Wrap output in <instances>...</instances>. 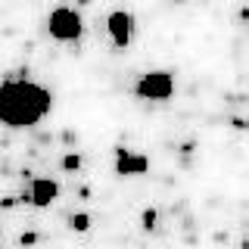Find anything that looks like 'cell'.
<instances>
[{
	"label": "cell",
	"mask_w": 249,
	"mask_h": 249,
	"mask_svg": "<svg viewBox=\"0 0 249 249\" xmlns=\"http://www.w3.org/2000/svg\"><path fill=\"white\" fill-rule=\"evenodd\" d=\"M81 31H84V19L72 6H56L47 16V35L59 44H75L81 37Z\"/></svg>",
	"instance_id": "obj_2"
},
{
	"label": "cell",
	"mask_w": 249,
	"mask_h": 249,
	"mask_svg": "<svg viewBox=\"0 0 249 249\" xmlns=\"http://www.w3.org/2000/svg\"><path fill=\"white\" fill-rule=\"evenodd\" d=\"M115 171L124 178H134V175H146L150 171V159L143 153H131V150H119V159H115Z\"/></svg>",
	"instance_id": "obj_6"
},
{
	"label": "cell",
	"mask_w": 249,
	"mask_h": 249,
	"mask_svg": "<svg viewBox=\"0 0 249 249\" xmlns=\"http://www.w3.org/2000/svg\"><path fill=\"white\" fill-rule=\"evenodd\" d=\"M53 109V93L37 81L6 78L0 84V122L6 128H35Z\"/></svg>",
	"instance_id": "obj_1"
},
{
	"label": "cell",
	"mask_w": 249,
	"mask_h": 249,
	"mask_svg": "<svg viewBox=\"0 0 249 249\" xmlns=\"http://www.w3.org/2000/svg\"><path fill=\"white\" fill-rule=\"evenodd\" d=\"M243 19H246V22H249V6H246V10H243Z\"/></svg>",
	"instance_id": "obj_10"
},
{
	"label": "cell",
	"mask_w": 249,
	"mask_h": 249,
	"mask_svg": "<svg viewBox=\"0 0 249 249\" xmlns=\"http://www.w3.org/2000/svg\"><path fill=\"white\" fill-rule=\"evenodd\" d=\"M56 196H59V184L53 178H35L28 187V202L35 209H47L50 202H56Z\"/></svg>",
	"instance_id": "obj_5"
},
{
	"label": "cell",
	"mask_w": 249,
	"mask_h": 249,
	"mask_svg": "<svg viewBox=\"0 0 249 249\" xmlns=\"http://www.w3.org/2000/svg\"><path fill=\"white\" fill-rule=\"evenodd\" d=\"M78 3H90V0H78Z\"/></svg>",
	"instance_id": "obj_11"
},
{
	"label": "cell",
	"mask_w": 249,
	"mask_h": 249,
	"mask_svg": "<svg viewBox=\"0 0 249 249\" xmlns=\"http://www.w3.org/2000/svg\"><path fill=\"white\" fill-rule=\"evenodd\" d=\"M171 93H175V75L165 72V69H153V72L140 75L134 84L137 100H156V103H162V100H171Z\"/></svg>",
	"instance_id": "obj_3"
},
{
	"label": "cell",
	"mask_w": 249,
	"mask_h": 249,
	"mask_svg": "<svg viewBox=\"0 0 249 249\" xmlns=\"http://www.w3.org/2000/svg\"><path fill=\"white\" fill-rule=\"evenodd\" d=\"M156 218H159V215H156V209H146V212L140 215V224H143L146 231H153L156 228Z\"/></svg>",
	"instance_id": "obj_9"
},
{
	"label": "cell",
	"mask_w": 249,
	"mask_h": 249,
	"mask_svg": "<svg viewBox=\"0 0 249 249\" xmlns=\"http://www.w3.org/2000/svg\"><path fill=\"white\" fill-rule=\"evenodd\" d=\"M106 31L115 50H128L134 41V13L131 10H112L106 16Z\"/></svg>",
	"instance_id": "obj_4"
},
{
	"label": "cell",
	"mask_w": 249,
	"mask_h": 249,
	"mask_svg": "<svg viewBox=\"0 0 249 249\" xmlns=\"http://www.w3.org/2000/svg\"><path fill=\"white\" fill-rule=\"evenodd\" d=\"M81 165H84L81 153H66V156H62V171H78Z\"/></svg>",
	"instance_id": "obj_8"
},
{
	"label": "cell",
	"mask_w": 249,
	"mask_h": 249,
	"mask_svg": "<svg viewBox=\"0 0 249 249\" xmlns=\"http://www.w3.org/2000/svg\"><path fill=\"white\" fill-rule=\"evenodd\" d=\"M90 221H93V218H90L88 212H72V215H69V228L78 231V233L90 231Z\"/></svg>",
	"instance_id": "obj_7"
}]
</instances>
